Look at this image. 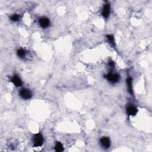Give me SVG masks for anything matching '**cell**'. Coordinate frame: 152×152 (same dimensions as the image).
I'll return each mask as SVG.
<instances>
[{
    "label": "cell",
    "mask_w": 152,
    "mask_h": 152,
    "mask_svg": "<svg viewBox=\"0 0 152 152\" xmlns=\"http://www.w3.org/2000/svg\"><path fill=\"white\" fill-rule=\"evenodd\" d=\"M108 39L109 42H111V43L114 44V38L112 35H111V34H108V35L106 36Z\"/></svg>",
    "instance_id": "obj_12"
},
{
    "label": "cell",
    "mask_w": 152,
    "mask_h": 152,
    "mask_svg": "<svg viewBox=\"0 0 152 152\" xmlns=\"http://www.w3.org/2000/svg\"><path fill=\"white\" fill-rule=\"evenodd\" d=\"M20 95L21 97L24 99H29L32 96V92L28 88H22L20 90Z\"/></svg>",
    "instance_id": "obj_2"
},
{
    "label": "cell",
    "mask_w": 152,
    "mask_h": 152,
    "mask_svg": "<svg viewBox=\"0 0 152 152\" xmlns=\"http://www.w3.org/2000/svg\"><path fill=\"white\" fill-rule=\"evenodd\" d=\"M109 65L111 67H114V62H113V61H111V62H109Z\"/></svg>",
    "instance_id": "obj_14"
},
{
    "label": "cell",
    "mask_w": 152,
    "mask_h": 152,
    "mask_svg": "<svg viewBox=\"0 0 152 152\" xmlns=\"http://www.w3.org/2000/svg\"><path fill=\"white\" fill-rule=\"evenodd\" d=\"M33 146L34 147L41 146L43 143V138L41 134H36L33 137Z\"/></svg>",
    "instance_id": "obj_1"
},
{
    "label": "cell",
    "mask_w": 152,
    "mask_h": 152,
    "mask_svg": "<svg viewBox=\"0 0 152 152\" xmlns=\"http://www.w3.org/2000/svg\"><path fill=\"white\" fill-rule=\"evenodd\" d=\"M127 83L128 86V89L130 93L132 95L133 94V90H132V79L131 78H128L127 80Z\"/></svg>",
    "instance_id": "obj_9"
},
{
    "label": "cell",
    "mask_w": 152,
    "mask_h": 152,
    "mask_svg": "<svg viewBox=\"0 0 152 152\" xmlns=\"http://www.w3.org/2000/svg\"><path fill=\"white\" fill-rule=\"evenodd\" d=\"M127 113L128 114L130 115H132V116H134L136 115V113H137V109L134 106H130L127 108Z\"/></svg>",
    "instance_id": "obj_8"
},
{
    "label": "cell",
    "mask_w": 152,
    "mask_h": 152,
    "mask_svg": "<svg viewBox=\"0 0 152 152\" xmlns=\"http://www.w3.org/2000/svg\"><path fill=\"white\" fill-rule=\"evenodd\" d=\"M19 19V16L17 14H14L11 17V20L13 21V22H17Z\"/></svg>",
    "instance_id": "obj_13"
},
{
    "label": "cell",
    "mask_w": 152,
    "mask_h": 152,
    "mask_svg": "<svg viewBox=\"0 0 152 152\" xmlns=\"http://www.w3.org/2000/svg\"><path fill=\"white\" fill-rule=\"evenodd\" d=\"M25 51L23 49H19L18 50V51H17V55H18V56L19 57L22 58H23L25 57Z\"/></svg>",
    "instance_id": "obj_11"
},
{
    "label": "cell",
    "mask_w": 152,
    "mask_h": 152,
    "mask_svg": "<svg viewBox=\"0 0 152 152\" xmlns=\"http://www.w3.org/2000/svg\"><path fill=\"white\" fill-rule=\"evenodd\" d=\"M106 77L108 80L112 83H115L119 79V76L117 74H113V73H109L106 76Z\"/></svg>",
    "instance_id": "obj_4"
},
{
    "label": "cell",
    "mask_w": 152,
    "mask_h": 152,
    "mask_svg": "<svg viewBox=\"0 0 152 152\" xmlns=\"http://www.w3.org/2000/svg\"><path fill=\"white\" fill-rule=\"evenodd\" d=\"M11 81H12L13 84H14L16 86H17V87H19V86H21L22 85V80H21L20 78H19L18 76H13L12 79H11Z\"/></svg>",
    "instance_id": "obj_7"
},
{
    "label": "cell",
    "mask_w": 152,
    "mask_h": 152,
    "mask_svg": "<svg viewBox=\"0 0 152 152\" xmlns=\"http://www.w3.org/2000/svg\"><path fill=\"white\" fill-rule=\"evenodd\" d=\"M39 23L40 26L42 27V28H47L49 26L50 22L49 20L47 17H41L39 19Z\"/></svg>",
    "instance_id": "obj_3"
},
{
    "label": "cell",
    "mask_w": 152,
    "mask_h": 152,
    "mask_svg": "<svg viewBox=\"0 0 152 152\" xmlns=\"http://www.w3.org/2000/svg\"><path fill=\"white\" fill-rule=\"evenodd\" d=\"M55 149L56 151H62L64 150V148H63V146L62 144H61L59 142H57L56 143V145H55Z\"/></svg>",
    "instance_id": "obj_10"
},
{
    "label": "cell",
    "mask_w": 152,
    "mask_h": 152,
    "mask_svg": "<svg viewBox=\"0 0 152 152\" xmlns=\"http://www.w3.org/2000/svg\"><path fill=\"white\" fill-rule=\"evenodd\" d=\"M110 9L111 7L109 4H105L103 7V10H102V16L105 17V18H108L109 17V14H110Z\"/></svg>",
    "instance_id": "obj_5"
},
{
    "label": "cell",
    "mask_w": 152,
    "mask_h": 152,
    "mask_svg": "<svg viewBox=\"0 0 152 152\" xmlns=\"http://www.w3.org/2000/svg\"><path fill=\"white\" fill-rule=\"evenodd\" d=\"M101 143L102 146L105 148H108L111 146V141L108 137H103L101 140Z\"/></svg>",
    "instance_id": "obj_6"
}]
</instances>
